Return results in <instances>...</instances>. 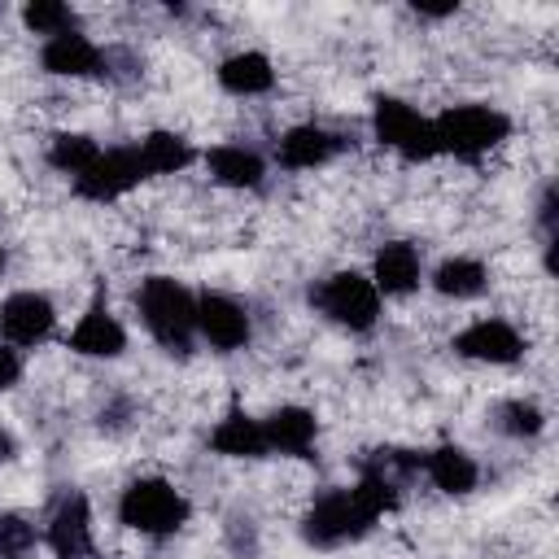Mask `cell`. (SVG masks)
I'll list each match as a JSON object with an SVG mask.
<instances>
[{
    "label": "cell",
    "mask_w": 559,
    "mask_h": 559,
    "mask_svg": "<svg viewBox=\"0 0 559 559\" xmlns=\"http://www.w3.org/2000/svg\"><path fill=\"white\" fill-rule=\"evenodd\" d=\"M135 310L148 328V336L170 349V354H188L197 341V297L170 280V275H148L135 293Z\"/></svg>",
    "instance_id": "1"
},
{
    "label": "cell",
    "mask_w": 559,
    "mask_h": 559,
    "mask_svg": "<svg viewBox=\"0 0 559 559\" xmlns=\"http://www.w3.org/2000/svg\"><path fill=\"white\" fill-rule=\"evenodd\" d=\"M432 131H437V153L476 162L511 135V118L493 105H450L432 118Z\"/></svg>",
    "instance_id": "2"
},
{
    "label": "cell",
    "mask_w": 559,
    "mask_h": 559,
    "mask_svg": "<svg viewBox=\"0 0 559 559\" xmlns=\"http://www.w3.org/2000/svg\"><path fill=\"white\" fill-rule=\"evenodd\" d=\"M188 498L162 480V476H140L131 480L122 493H118V520L131 528V533H144V537H170L188 524Z\"/></svg>",
    "instance_id": "3"
},
{
    "label": "cell",
    "mask_w": 559,
    "mask_h": 559,
    "mask_svg": "<svg viewBox=\"0 0 559 559\" xmlns=\"http://www.w3.org/2000/svg\"><path fill=\"white\" fill-rule=\"evenodd\" d=\"M371 131L384 148H393L402 162H428L437 157V131L432 118H424L415 105L397 96H380L371 109Z\"/></svg>",
    "instance_id": "4"
},
{
    "label": "cell",
    "mask_w": 559,
    "mask_h": 559,
    "mask_svg": "<svg viewBox=\"0 0 559 559\" xmlns=\"http://www.w3.org/2000/svg\"><path fill=\"white\" fill-rule=\"evenodd\" d=\"M310 301H314L332 323H341V328H349V332H367V328H376V319H380V293H376V284H371L362 271H336V275H328V280L310 293Z\"/></svg>",
    "instance_id": "5"
},
{
    "label": "cell",
    "mask_w": 559,
    "mask_h": 559,
    "mask_svg": "<svg viewBox=\"0 0 559 559\" xmlns=\"http://www.w3.org/2000/svg\"><path fill=\"white\" fill-rule=\"evenodd\" d=\"M376 520L362 515V507L354 502L349 489H328L310 502L306 520H301V537L306 546H319V550H332V546H345L354 537H362Z\"/></svg>",
    "instance_id": "6"
},
{
    "label": "cell",
    "mask_w": 559,
    "mask_h": 559,
    "mask_svg": "<svg viewBox=\"0 0 559 559\" xmlns=\"http://www.w3.org/2000/svg\"><path fill=\"white\" fill-rule=\"evenodd\" d=\"M140 179H148L144 162H140V148H100V157L74 179V192L92 205H109L118 197H127L131 188H140Z\"/></svg>",
    "instance_id": "7"
},
{
    "label": "cell",
    "mask_w": 559,
    "mask_h": 559,
    "mask_svg": "<svg viewBox=\"0 0 559 559\" xmlns=\"http://www.w3.org/2000/svg\"><path fill=\"white\" fill-rule=\"evenodd\" d=\"M249 332H253L249 310L236 297H227V293H201L197 297V336L205 345L231 354V349L249 345Z\"/></svg>",
    "instance_id": "8"
},
{
    "label": "cell",
    "mask_w": 559,
    "mask_h": 559,
    "mask_svg": "<svg viewBox=\"0 0 559 559\" xmlns=\"http://www.w3.org/2000/svg\"><path fill=\"white\" fill-rule=\"evenodd\" d=\"M52 323H57V310L35 288L9 293L0 301V336H4V345H39L52 332Z\"/></svg>",
    "instance_id": "9"
},
{
    "label": "cell",
    "mask_w": 559,
    "mask_h": 559,
    "mask_svg": "<svg viewBox=\"0 0 559 559\" xmlns=\"http://www.w3.org/2000/svg\"><path fill=\"white\" fill-rule=\"evenodd\" d=\"M454 349L472 362H489V367H507L524 354V336L520 328H511L507 319H476L454 336Z\"/></svg>",
    "instance_id": "10"
},
{
    "label": "cell",
    "mask_w": 559,
    "mask_h": 559,
    "mask_svg": "<svg viewBox=\"0 0 559 559\" xmlns=\"http://www.w3.org/2000/svg\"><path fill=\"white\" fill-rule=\"evenodd\" d=\"M367 280L376 284L380 297H406L424 280V258H419V249L411 240H389V245L376 249Z\"/></svg>",
    "instance_id": "11"
},
{
    "label": "cell",
    "mask_w": 559,
    "mask_h": 559,
    "mask_svg": "<svg viewBox=\"0 0 559 559\" xmlns=\"http://www.w3.org/2000/svg\"><path fill=\"white\" fill-rule=\"evenodd\" d=\"M48 546L57 559H83L92 555V507L83 493H66L48 520Z\"/></svg>",
    "instance_id": "12"
},
{
    "label": "cell",
    "mask_w": 559,
    "mask_h": 559,
    "mask_svg": "<svg viewBox=\"0 0 559 559\" xmlns=\"http://www.w3.org/2000/svg\"><path fill=\"white\" fill-rule=\"evenodd\" d=\"M39 61H44V70L57 74V79H87V74H100L105 52H100L83 31H66V35L44 39Z\"/></svg>",
    "instance_id": "13"
},
{
    "label": "cell",
    "mask_w": 559,
    "mask_h": 559,
    "mask_svg": "<svg viewBox=\"0 0 559 559\" xmlns=\"http://www.w3.org/2000/svg\"><path fill=\"white\" fill-rule=\"evenodd\" d=\"M341 148V140L319 127V122H301V127H288L280 140H275V162L284 170H314L323 162H332V153Z\"/></svg>",
    "instance_id": "14"
},
{
    "label": "cell",
    "mask_w": 559,
    "mask_h": 559,
    "mask_svg": "<svg viewBox=\"0 0 559 559\" xmlns=\"http://www.w3.org/2000/svg\"><path fill=\"white\" fill-rule=\"evenodd\" d=\"M262 432H266V450L306 459L310 445H314V437H319V419H314V411H306V406H275V411L262 419Z\"/></svg>",
    "instance_id": "15"
},
{
    "label": "cell",
    "mask_w": 559,
    "mask_h": 559,
    "mask_svg": "<svg viewBox=\"0 0 559 559\" xmlns=\"http://www.w3.org/2000/svg\"><path fill=\"white\" fill-rule=\"evenodd\" d=\"M70 349L83 354V358H118L127 349V328L105 310V306H92L74 332H70Z\"/></svg>",
    "instance_id": "16"
},
{
    "label": "cell",
    "mask_w": 559,
    "mask_h": 559,
    "mask_svg": "<svg viewBox=\"0 0 559 559\" xmlns=\"http://www.w3.org/2000/svg\"><path fill=\"white\" fill-rule=\"evenodd\" d=\"M210 450L223 454V459H262V454H271V450H266L262 419H253V415H245V411H227V415L214 424Z\"/></svg>",
    "instance_id": "17"
},
{
    "label": "cell",
    "mask_w": 559,
    "mask_h": 559,
    "mask_svg": "<svg viewBox=\"0 0 559 559\" xmlns=\"http://www.w3.org/2000/svg\"><path fill=\"white\" fill-rule=\"evenodd\" d=\"M424 472H428V480H432L441 493H450V498L472 493L476 480H480L476 459H472L467 450H459V445H437V450H428V454H424Z\"/></svg>",
    "instance_id": "18"
},
{
    "label": "cell",
    "mask_w": 559,
    "mask_h": 559,
    "mask_svg": "<svg viewBox=\"0 0 559 559\" xmlns=\"http://www.w3.org/2000/svg\"><path fill=\"white\" fill-rule=\"evenodd\" d=\"M218 87L231 92V96H262L275 87V66L271 57L245 48V52H231L223 66H218Z\"/></svg>",
    "instance_id": "19"
},
{
    "label": "cell",
    "mask_w": 559,
    "mask_h": 559,
    "mask_svg": "<svg viewBox=\"0 0 559 559\" xmlns=\"http://www.w3.org/2000/svg\"><path fill=\"white\" fill-rule=\"evenodd\" d=\"M205 170L223 183V188H258L266 175V162L245 148V144H214L205 153Z\"/></svg>",
    "instance_id": "20"
},
{
    "label": "cell",
    "mask_w": 559,
    "mask_h": 559,
    "mask_svg": "<svg viewBox=\"0 0 559 559\" xmlns=\"http://www.w3.org/2000/svg\"><path fill=\"white\" fill-rule=\"evenodd\" d=\"M485 284H489V271H485V262H476V258H445L437 271H432V288L441 293V297H454V301H467V297H480L485 293Z\"/></svg>",
    "instance_id": "21"
},
{
    "label": "cell",
    "mask_w": 559,
    "mask_h": 559,
    "mask_svg": "<svg viewBox=\"0 0 559 559\" xmlns=\"http://www.w3.org/2000/svg\"><path fill=\"white\" fill-rule=\"evenodd\" d=\"M135 148H140V162L148 175H179L192 162V144L179 131H148Z\"/></svg>",
    "instance_id": "22"
},
{
    "label": "cell",
    "mask_w": 559,
    "mask_h": 559,
    "mask_svg": "<svg viewBox=\"0 0 559 559\" xmlns=\"http://www.w3.org/2000/svg\"><path fill=\"white\" fill-rule=\"evenodd\" d=\"M96 157H100V144L92 135H83V131H61L48 144V166L61 170V175H70V179H79Z\"/></svg>",
    "instance_id": "23"
},
{
    "label": "cell",
    "mask_w": 559,
    "mask_h": 559,
    "mask_svg": "<svg viewBox=\"0 0 559 559\" xmlns=\"http://www.w3.org/2000/svg\"><path fill=\"white\" fill-rule=\"evenodd\" d=\"M22 26L26 31H35V35H66V31H74V9L70 4H61V0H31L26 9H22Z\"/></svg>",
    "instance_id": "24"
},
{
    "label": "cell",
    "mask_w": 559,
    "mask_h": 559,
    "mask_svg": "<svg viewBox=\"0 0 559 559\" xmlns=\"http://www.w3.org/2000/svg\"><path fill=\"white\" fill-rule=\"evenodd\" d=\"M498 428H502L507 437H537V432L546 428V415H542V406L515 397V402H502V406H498Z\"/></svg>",
    "instance_id": "25"
},
{
    "label": "cell",
    "mask_w": 559,
    "mask_h": 559,
    "mask_svg": "<svg viewBox=\"0 0 559 559\" xmlns=\"http://www.w3.org/2000/svg\"><path fill=\"white\" fill-rule=\"evenodd\" d=\"M35 542H39V533L26 515H13V511L0 515V559H26L35 550Z\"/></svg>",
    "instance_id": "26"
},
{
    "label": "cell",
    "mask_w": 559,
    "mask_h": 559,
    "mask_svg": "<svg viewBox=\"0 0 559 559\" xmlns=\"http://www.w3.org/2000/svg\"><path fill=\"white\" fill-rule=\"evenodd\" d=\"M17 380H22V358H17V349H13V345H4V341H0V393H4V389H13Z\"/></svg>",
    "instance_id": "27"
},
{
    "label": "cell",
    "mask_w": 559,
    "mask_h": 559,
    "mask_svg": "<svg viewBox=\"0 0 559 559\" xmlns=\"http://www.w3.org/2000/svg\"><path fill=\"white\" fill-rule=\"evenodd\" d=\"M13 454H17V441H13V437H9L4 428H0V463H9Z\"/></svg>",
    "instance_id": "28"
},
{
    "label": "cell",
    "mask_w": 559,
    "mask_h": 559,
    "mask_svg": "<svg viewBox=\"0 0 559 559\" xmlns=\"http://www.w3.org/2000/svg\"><path fill=\"white\" fill-rule=\"evenodd\" d=\"M4 262H9V258H4V245H0V271H4Z\"/></svg>",
    "instance_id": "29"
}]
</instances>
